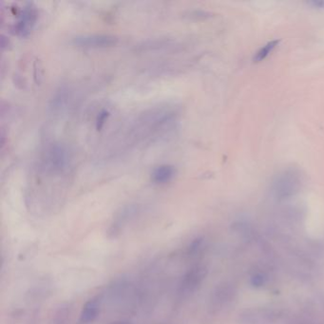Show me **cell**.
Here are the masks:
<instances>
[{
    "label": "cell",
    "instance_id": "obj_8",
    "mask_svg": "<svg viewBox=\"0 0 324 324\" xmlns=\"http://www.w3.org/2000/svg\"><path fill=\"white\" fill-rule=\"evenodd\" d=\"M136 210H137V208L134 205H128V206L124 207L123 209H121V211L115 217V219H114V221H113V222L110 226L109 233H111L113 236H115L117 233H119L123 229V227L128 223L130 218L134 215Z\"/></svg>",
    "mask_w": 324,
    "mask_h": 324
},
{
    "label": "cell",
    "instance_id": "obj_13",
    "mask_svg": "<svg viewBox=\"0 0 324 324\" xmlns=\"http://www.w3.org/2000/svg\"><path fill=\"white\" fill-rule=\"evenodd\" d=\"M265 281H266V276L263 273H260V272L254 274L251 278V283L255 287L263 286Z\"/></svg>",
    "mask_w": 324,
    "mask_h": 324
},
{
    "label": "cell",
    "instance_id": "obj_6",
    "mask_svg": "<svg viewBox=\"0 0 324 324\" xmlns=\"http://www.w3.org/2000/svg\"><path fill=\"white\" fill-rule=\"evenodd\" d=\"M236 295L235 288L229 283H222L215 287L209 299V309L212 312H219L226 307L234 300Z\"/></svg>",
    "mask_w": 324,
    "mask_h": 324
},
{
    "label": "cell",
    "instance_id": "obj_9",
    "mask_svg": "<svg viewBox=\"0 0 324 324\" xmlns=\"http://www.w3.org/2000/svg\"><path fill=\"white\" fill-rule=\"evenodd\" d=\"M176 173V169L171 165H160L152 171V180L157 185H165L172 181Z\"/></svg>",
    "mask_w": 324,
    "mask_h": 324
},
{
    "label": "cell",
    "instance_id": "obj_10",
    "mask_svg": "<svg viewBox=\"0 0 324 324\" xmlns=\"http://www.w3.org/2000/svg\"><path fill=\"white\" fill-rule=\"evenodd\" d=\"M100 311V304L97 298L87 301L82 308L79 317V324H89L93 323L98 317Z\"/></svg>",
    "mask_w": 324,
    "mask_h": 324
},
{
    "label": "cell",
    "instance_id": "obj_16",
    "mask_svg": "<svg viewBox=\"0 0 324 324\" xmlns=\"http://www.w3.org/2000/svg\"><path fill=\"white\" fill-rule=\"evenodd\" d=\"M307 4L314 8L324 10V0H312V1L307 2Z\"/></svg>",
    "mask_w": 324,
    "mask_h": 324
},
{
    "label": "cell",
    "instance_id": "obj_1",
    "mask_svg": "<svg viewBox=\"0 0 324 324\" xmlns=\"http://www.w3.org/2000/svg\"><path fill=\"white\" fill-rule=\"evenodd\" d=\"M303 185V175L298 169L289 168L279 173L271 186L272 195L278 200H286L297 194Z\"/></svg>",
    "mask_w": 324,
    "mask_h": 324
},
{
    "label": "cell",
    "instance_id": "obj_2",
    "mask_svg": "<svg viewBox=\"0 0 324 324\" xmlns=\"http://www.w3.org/2000/svg\"><path fill=\"white\" fill-rule=\"evenodd\" d=\"M70 165V153L64 145L52 144L43 153L42 168L46 172L59 174Z\"/></svg>",
    "mask_w": 324,
    "mask_h": 324
},
{
    "label": "cell",
    "instance_id": "obj_4",
    "mask_svg": "<svg viewBox=\"0 0 324 324\" xmlns=\"http://www.w3.org/2000/svg\"><path fill=\"white\" fill-rule=\"evenodd\" d=\"M240 322L242 324H286L284 315L268 309L246 311L240 316Z\"/></svg>",
    "mask_w": 324,
    "mask_h": 324
},
{
    "label": "cell",
    "instance_id": "obj_11",
    "mask_svg": "<svg viewBox=\"0 0 324 324\" xmlns=\"http://www.w3.org/2000/svg\"><path fill=\"white\" fill-rule=\"evenodd\" d=\"M68 91V89L60 87V89L55 92L51 105V108L52 109V111H60L66 108L68 100L69 99V94Z\"/></svg>",
    "mask_w": 324,
    "mask_h": 324
},
{
    "label": "cell",
    "instance_id": "obj_12",
    "mask_svg": "<svg viewBox=\"0 0 324 324\" xmlns=\"http://www.w3.org/2000/svg\"><path fill=\"white\" fill-rule=\"evenodd\" d=\"M279 44H280V40H273V41H270V42L265 44L256 52V54L253 58L254 62L259 63V62L263 61L271 52H273V51L278 47Z\"/></svg>",
    "mask_w": 324,
    "mask_h": 324
},
{
    "label": "cell",
    "instance_id": "obj_17",
    "mask_svg": "<svg viewBox=\"0 0 324 324\" xmlns=\"http://www.w3.org/2000/svg\"><path fill=\"white\" fill-rule=\"evenodd\" d=\"M111 324H131L128 322H116V323H112Z\"/></svg>",
    "mask_w": 324,
    "mask_h": 324
},
{
    "label": "cell",
    "instance_id": "obj_3",
    "mask_svg": "<svg viewBox=\"0 0 324 324\" xmlns=\"http://www.w3.org/2000/svg\"><path fill=\"white\" fill-rule=\"evenodd\" d=\"M207 276V269L203 265H197L189 269L180 282L178 295L181 299H188L199 289Z\"/></svg>",
    "mask_w": 324,
    "mask_h": 324
},
{
    "label": "cell",
    "instance_id": "obj_15",
    "mask_svg": "<svg viewBox=\"0 0 324 324\" xmlns=\"http://www.w3.org/2000/svg\"><path fill=\"white\" fill-rule=\"evenodd\" d=\"M108 116V112L107 110H104V111L100 112V114L98 115V118H97V122H96V124H97V129H98V130L101 129V127L103 126V124H104V122H105V120H106V118H107Z\"/></svg>",
    "mask_w": 324,
    "mask_h": 324
},
{
    "label": "cell",
    "instance_id": "obj_5",
    "mask_svg": "<svg viewBox=\"0 0 324 324\" xmlns=\"http://www.w3.org/2000/svg\"><path fill=\"white\" fill-rule=\"evenodd\" d=\"M73 44L80 48L86 49H105L113 47L118 42V38L112 34H80L76 35L73 40Z\"/></svg>",
    "mask_w": 324,
    "mask_h": 324
},
{
    "label": "cell",
    "instance_id": "obj_7",
    "mask_svg": "<svg viewBox=\"0 0 324 324\" xmlns=\"http://www.w3.org/2000/svg\"><path fill=\"white\" fill-rule=\"evenodd\" d=\"M36 18H37L36 10L31 3L27 4V6L23 8L19 15L18 20L15 25L14 30L16 34L21 37L28 36L35 25Z\"/></svg>",
    "mask_w": 324,
    "mask_h": 324
},
{
    "label": "cell",
    "instance_id": "obj_14",
    "mask_svg": "<svg viewBox=\"0 0 324 324\" xmlns=\"http://www.w3.org/2000/svg\"><path fill=\"white\" fill-rule=\"evenodd\" d=\"M55 316L56 317L54 319V324H66L64 323H67L68 310L66 308H61Z\"/></svg>",
    "mask_w": 324,
    "mask_h": 324
}]
</instances>
